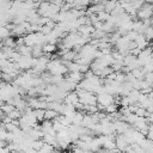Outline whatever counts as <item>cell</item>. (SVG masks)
Here are the masks:
<instances>
[{
	"mask_svg": "<svg viewBox=\"0 0 153 153\" xmlns=\"http://www.w3.org/2000/svg\"><path fill=\"white\" fill-rule=\"evenodd\" d=\"M59 115H60V114H59L57 111H55V110H53V109H47V110H45L44 120H47V121H54L55 118H57Z\"/></svg>",
	"mask_w": 153,
	"mask_h": 153,
	"instance_id": "7c38bea8",
	"label": "cell"
},
{
	"mask_svg": "<svg viewBox=\"0 0 153 153\" xmlns=\"http://www.w3.org/2000/svg\"><path fill=\"white\" fill-rule=\"evenodd\" d=\"M67 68H68V72H80V65L75 61H72V62H63Z\"/></svg>",
	"mask_w": 153,
	"mask_h": 153,
	"instance_id": "9a60e30c",
	"label": "cell"
},
{
	"mask_svg": "<svg viewBox=\"0 0 153 153\" xmlns=\"http://www.w3.org/2000/svg\"><path fill=\"white\" fill-rule=\"evenodd\" d=\"M17 50L22 54V56H32V48L27 47V45H22L19 48H17Z\"/></svg>",
	"mask_w": 153,
	"mask_h": 153,
	"instance_id": "5bb4252c",
	"label": "cell"
},
{
	"mask_svg": "<svg viewBox=\"0 0 153 153\" xmlns=\"http://www.w3.org/2000/svg\"><path fill=\"white\" fill-rule=\"evenodd\" d=\"M47 71L51 73L53 75H67L68 74V68L63 63L61 59H51L50 62L48 63Z\"/></svg>",
	"mask_w": 153,
	"mask_h": 153,
	"instance_id": "6da1fadb",
	"label": "cell"
},
{
	"mask_svg": "<svg viewBox=\"0 0 153 153\" xmlns=\"http://www.w3.org/2000/svg\"><path fill=\"white\" fill-rule=\"evenodd\" d=\"M50 2H51L53 5H55V6L60 7V8L65 5V0H50Z\"/></svg>",
	"mask_w": 153,
	"mask_h": 153,
	"instance_id": "d4e9b609",
	"label": "cell"
},
{
	"mask_svg": "<svg viewBox=\"0 0 153 153\" xmlns=\"http://www.w3.org/2000/svg\"><path fill=\"white\" fill-rule=\"evenodd\" d=\"M126 36H127V38H128L129 41H135V39H136V37L139 36V32H137V31L131 30V31H129V32H128Z\"/></svg>",
	"mask_w": 153,
	"mask_h": 153,
	"instance_id": "603a6c76",
	"label": "cell"
},
{
	"mask_svg": "<svg viewBox=\"0 0 153 153\" xmlns=\"http://www.w3.org/2000/svg\"><path fill=\"white\" fill-rule=\"evenodd\" d=\"M143 80H146L151 86H153V73H146Z\"/></svg>",
	"mask_w": 153,
	"mask_h": 153,
	"instance_id": "cb8c5ba5",
	"label": "cell"
},
{
	"mask_svg": "<svg viewBox=\"0 0 153 153\" xmlns=\"http://www.w3.org/2000/svg\"><path fill=\"white\" fill-rule=\"evenodd\" d=\"M79 102H80V100H79V96H78L76 91L69 92V93L67 94V97L65 98V100H63L65 104H71V105H74V106H75Z\"/></svg>",
	"mask_w": 153,
	"mask_h": 153,
	"instance_id": "8992f818",
	"label": "cell"
},
{
	"mask_svg": "<svg viewBox=\"0 0 153 153\" xmlns=\"http://www.w3.org/2000/svg\"><path fill=\"white\" fill-rule=\"evenodd\" d=\"M60 153H72V152H67V151H62V152H60Z\"/></svg>",
	"mask_w": 153,
	"mask_h": 153,
	"instance_id": "f1b7e54d",
	"label": "cell"
},
{
	"mask_svg": "<svg viewBox=\"0 0 153 153\" xmlns=\"http://www.w3.org/2000/svg\"><path fill=\"white\" fill-rule=\"evenodd\" d=\"M114 103H115V97L112 94L106 93V92H103V93L97 94V104L106 108L108 105L114 104Z\"/></svg>",
	"mask_w": 153,
	"mask_h": 153,
	"instance_id": "3957f363",
	"label": "cell"
},
{
	"mask_svg": "<svg viewBox=\"0 0 153 153\" xmlns=\"http://www.w3.org/2000/svg\"><path fill=\"white\" fill-rule=\"evenodd\" d=\"M135 43H136L137 48H139V49H141V50H143V49L148 48V41L146 39L145 35H142V33H139V36H137V37H136V39H135Z\"/></svg>",
	"mask_w": 153,
	"mask_h": 153,
	"instance_id": "9c48e42d",
	"label": "cell"
},
{
	"mask_svg": "<svg viewBox=\"0 0 153 153\" xmlns=\"http://www.w3.org/2000/svg\"><path fill=\"white\" fill-rule=\"evenodd\" d=\"M33 114H35L36 118L38 120V122H43L44 121V116H45V110L44 109H35Z\"/></svg>",
	"mask_w": 153,
	"mask_h": 153,
	"instance_id": "d6986e66",
	"label": "cell"
},
{
	"mask_svg": "<svg viewBox=\"0 0 153 153\" xmlns=\"http://www.w3.org/2000/svg\"><path fill=\"white\" fill-rule=\"evenodd\" d=\"M16 108H14V105H12V104H8V103H2L1 104V112L2 114H5V115H8L11 111H13Z\"/></svg>",
	"mask_w": 153,
	"mask_h": 153,
	"instance_id": "e0dca14e",
	"label": "cell"
},
{
	"mask_svg": "<svg viewBox=\"0 0 153 153\" xmlns=\"http://www.w3.org/2000/svg\"><path fill=\"white\" fill-rule=\"evenodd\" d=\"M133 74V76L136 79V80H143L145 79V75H146V71L143 67H140V68H135L134 71L130 72Z\"/></svg>",
	"mask_w": 153,
	"mask_h": 153,
	"instance_id": "8fae6325",
	"label": "cell"
},
{
	"mask_svg": "<svg viewBox=\"0 0 153 153\" xmlns=\"http://www.w3.org/2000/svg\"><path fill=\"white\" fill-rule=\"evenodd\" d=\"M129 146H130V143H129V141H128V139L124 134H117L116 135V147L122 153H124L128 149Z\"/></svg>",
	"mask_w": 153,
	"mask_h": 153,
	"instance_id": "277c9868",
	"label": "cell"
},
{
	"mask_svg": "<svg viewBox=\"0 0 153 153\" xmlns=\"http://www.w3.org/2000/svg\"><path fill=\"white\" fill-rule=\"evenodd\" d=\"M149 48H151V49H152V51H153V43H152V44L149 45Z\"/></svg>",
	"mask_w": 153,
	"mask_h": 153,
	"instance_id": "f546056e",
	"label": "cell"
},
{
	"mask_svg": "<svg viewBox=\"0 0 153 153\" xmlns=\"http://www.w3.org/2000/svg\"><path fill=\"white\" fill-rule=\"evenodd\" d=\"M66 79H68L75 84H79L84 79V74L81 72H68V74L66 75Z\"/></svg>",
	"mask_w": 153,
	"mask_h": 153,
	"instance_id": "52a82bcc",
	"label": "cell"
},
{
	"mask_svg": "<svg viewBox=\"0 0 153 153\" xmlns=\"http://www.w3.org/2000/svg\"><path fill=\"white\" fill-rule=\"evenodd\" d=\"M102 4H104V6H105V12H108V13H112V11L118 6V0H104Z\"/></svg>",
	"mask_w": 153,
	"mask_h": 153,
	"instance_id": "ba28073f",
	"label": "cell"
},
{
	"mask_svg": "<svg viewBox=\"0 0 153 153\" xmlns=\"http://www.w3.org/2000/svg\"><path fill=\"white\" fill-rule=\"evenodd\" d=\"M140 94H141V91H139V90H131L130 92H129V94L127 96L128 98H129V100H130V103H131V105H134V104H136L137 102H139V98H140Z\"/></svg>",
	"mask_w": 153,
	"mask_h": 153,
	"instance_id": "30bf717a",
	"label": "cell"
},
{
	"mask_svg": "<svg viewBox=\"0 0 153 153\" xmlns=\"http://www.w3.org/2000/svg\"><path fill=\"white\" fill-rule=\"evenodd\" d=\"M145 37H146V39L149 42V41H153V26H148L147 29H146V31H145Z\"/></svg>",
	"mask_w": 153,
	"mask_h": 153,
	"instance_id": "7402d4cb",
	"label": "cell"
},
{
	"mask_svg": "<svg viewBox=\"0 0 153 153\" xmlns=\"http://www.w3.org/2000/svg\"><path fill=\"white\" fill-rule=\"evenodd\" d=\"M7 116H8L12 121H16V120H20V117L23 116V112H22L20 110H18V109H14V110L11 111Z\"/></svg>",
	"mask_w": 153,
	"mask_h": 153,
	"instance_id": "ac0fdd59",
	"label": "cell"
},
{
	"mask_svg": "<svg viewBox=\"0 0 153 153\" xmlns=\"http://www.w3.org/2000/svg\"><path fill=\"white\" fill-rule=\"evenodd\" d=\"M11 36H12L11 30L7 29L6 26H1V29H0V38H1V41H5L6 38H8Z\"/></svg>",
	"mask_w": 153,
	"mask_h": 153,
	"instance_id": "2e32d148",
	"label": "cell"
},
{
	"mask_svg": "<svg viewBox=\"0 0 153 153\" xmlns=\"http://www.w3.org/2000/svg\"><path fill=\"white\" fill-rule=\"evenodd\" d=\"M80 103L84 105H97V94L85 90H76Z\"/></svg>",
	"mask_w": 153,
	"mask_h": 153,
	"instance_id": "7a4b0ae2",
	"label": "cell"
},
{
	"mask_svg": "<svg viewBox=\"0 0 153 153\" xmlns=\"http://www.w3.org/2000/svg\"><path fill=\"white\" fill-rule=\"evenodd\" d=\"M112 123H114V128H115L116 134H124L128 129L131 128V126L129 123H127L126 121H123V120H117Z\"/></svg>",
	"mask_w": 153,
	"mask_h": 153,
	"instance_id": "5b68a950",
	"label": "cell"
},
{
	"mask_svg": "<svg viewBox=\"0 0 153 153\" xmlns=\"http://www.w3.org/2000/svg\"><path fill=\"white\" fill-rule=\"evenodd\" d=\"M56 50H59L56 44H51V43H45L43 45V51L44 54H54Z\"/></svg>",
	"mask_w": 153,
	"mask_h": 153,
	"instance_id": "4fadbf2b",
	"label": "cell"
},
{
	"mask_svg": "<svg viewBox=\"0 0 153 153\" xmlns=\"http://www.w3.org/2000/svg\"><path fill=\"white\" fill-rule=\"evenodd\" d=\"M117 108H118V105L117 104H110V105H108L106 108H105V112L108 114V115H111V114H115V112H117Z\"/></svg>",
	"mask_w": 153,
	"mask_h": 153,
	"instance_id": "44dd1931",
	"label": "cell"
},
{
	"mask_svg": "<svg viewBox=\"0 0 153 153\" xmlns=\"http://www.w3.org/2000/svg\"><path fill=\"white\" fill-rule=\"evenodd\" d=\"M43 146H44L43 139H41V140H35V141L31 142V148L35 149V151H41Z\"/></svg>",
	"mask_w": 153,
	"mask_h": 153,
	"instance_id": "ffe728a7",
	"label": "cell"
},
{
	"mask_svg": "<svg viewBox=\"0 0 153 153\" xmlns=\"http://www.w3.org/2000/svg\"><path fill=\"white\" fill-rule=\"evenodd\" d=\"M87 71H90V66H87V65H80V72L82 74H85Z\"/></svg>",
	"mask_w": 153,
	"mask_h": 153,
	"instance_id": "484cf974",
	"label": "cell"
},
{
	"mask_svg": "<svg viewBox=\"0 0 153 153\" xmlns=\"http://www.w3.org/2000/svg\"><path fill=\"white\" fill-rule=\"evenodd\" d=\"M38 2H48V1H50V0H37Z\"/></svg>",
	"mask_w": 153,
	"mask_h": 153,
	"instance_id": "83f0119b",
	"label": "cell"
},
{
	"mask_svg": "<svg viewBox=\"0 0 153 153\" xmlns=\"http://www.w3.org/2000/svg\"><path fill=\"white\" fill-rule=\"evenodd\" d=\"M65 2H67V4H71V5H73V6H74V2H75V0H65Z\"/></svg>",
	"mask_w": 153,
	"mask_h": 153,
	"instance_id": "4316f807",
	"label": "cell"
}]
</instances>
